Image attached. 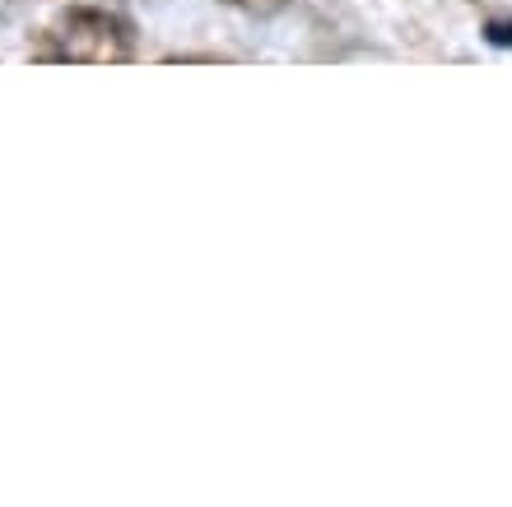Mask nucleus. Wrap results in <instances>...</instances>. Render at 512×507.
Segmentation results:
<instances>
[{
	"label": "nucleus",
	"instance_id": "nucleus-1",
	"mask_svg": "<svg viewBox=\"0 0 512 507\" xmlns=\"http://www.w3.org/2000/svg\"><path fill=\"white\" fill-rule=\"evenodd\" d=\"M38 61H80V66H117L131 56V28L108 10L61 14L38 42Z\"/></svg>",
	"mask_w": 512,
	"mask_h": 507
}]
</instances>
